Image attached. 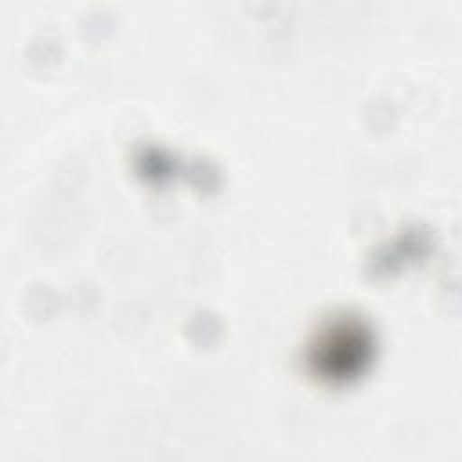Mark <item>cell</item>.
Wrapping results in <instances>:
<instances>
[{
    "mask_svg": "<svg viewBox=\"0 0 462 462\" xmlns=\"http://www.w3.org/2000/svg\"><path fill=\"white\" fill-rule=\"evenodd\" d=\"M372 350L374 339L363 321L337 318L316 336L309 363L319 379L345 383L363 372Z\"/></svg>",
    "mask_w": 462,
    "mask_h": 462,
    "instance_id": "obj_1",
    "label": "cell"
}]
</instances>
